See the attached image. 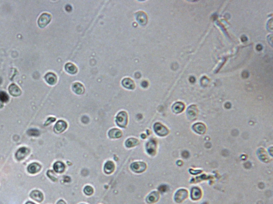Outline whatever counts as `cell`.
Returning <instances> with one entry per match:
<instances>
[{
    "label": "cell",
    "mask_w": 273,
    "mask_h": 204,
    "mask_svg": "<svg viewBox=\"0 0 273 204\" xmlns=\"http://www.w3.org/2000/svg\"><path fill=\"white\" fill-rule=\"evenodd\" d=\"M142 87H146L148 86V83H147V82H142Z\"/></svg>",
    "instance_id": "obj_32"
},
{
    "label": "cell",
    "mask_w": 273,
    "mask_h": 204,
    "mask_svg": "<svg viewBox=\"0 0 273 204\" xmlns=\"http://www.w3.org/2000/svg\"><path fill=\"white\" fill-rule=\"evenodd\" d=\"M257 49L258 50V51H260L262 49V46L260 45H258L257 46Z\"/></svg>",
    "instance_id": "obj_35"
},
{
    "label": "cell",
    "mask_w": 273,
    "mask_h": 204,
    "mask_svg": "<svg viewBox=\"0 0 273 204\" xmlns=\"http://www.w3.org/2000/svg\"><path fill=\"white\" fill-rule=\"evenodd\" d=\"M189 80L191 82H194L195 81V78L194 76H191L189 79Z\"/></svg>",
    "instance_id": "obj_34"
},
{
    "label": "cell",
    "mask_w": 273,
    "mask_h": 204,
    "mask_svg": "<svg viewBox=\"0 0 273 204\" xmlns=\"http://www.w3.org/2000/svg\"><path fill=\"white\" fill-rule=\"evenodd\" d=\"M136 19L140 24L142 25H145L147 23V17L145 13L142 11H140L136 13Z\"/></svg>",
    "instance_id": "obj_11"
},
{
    "label": "cell",
    "mask_w": 273,
    "mask_h": 204,
    "mask_svg": "<svg viewBox=\"0 0 273 204\" xmlns=\"http://www.w3.org/2000/svg\"><path fill=\"white\" fill-rule=\"evenodd\" d=\"M193 130L198 133L203 134L206 131V128L205 125L202 123H197L193 126Z\"/></svg>",
    "instance_id": "obj_14"
},
{
    "label": "cell",
    "mask_w": 273,
    "mask_h": 204,
    "mask_svg": "<svg viewBox=\"0 0 273 204\" xmlns=\"http://www.w3.org/2000/svg\"><path fill=\"white\" fill-rule=\"evenodd\" d=\"M139 144V141L134 138H129L125 142V145L127 147L130 148L137 145Z\"/></svg>",
    "instance_id": "obj_25"
},
{
    "label": "cell",
    "mask_w": 273,
    "mask_h": 204,
    "mask_svg": "<svg viewBox=\"0 0 273 204\" xmlns=\"http://www.w3.org/2000/svg\"><path fill=\"white\" fill-rule=\"evenodd\" d=\"M115 168V166L113 162L112 161L107 162L104 166V170L105 173L107 174H111L113 172Z\"/></svg>",
    "instance_id": "obj_19"
},
{
    "label": "cell",
    "mask_w": 273,
    "mask_h": 204,
    "mask_svg": "<svg viewBox=\"0 0 273 204\" xmlns=\"http://www.w3.org/2000/svg\"><path fill=\"white\" fill-rule=\"evenodd\" d=\"M116 121L119 127H125L128 122V115L124 111L119 113L116 117Z\"/></svg>",
    "instance_id": "obj_2"
},
{
    "label": "cell",
    "mask_w": 273,
    "mask_h": 204,
    "mask_svg": "<svg viewBox=\"0 0 273 204\" xmlns=\"http://www.w3.org/2000/svg\"><path fill=\"white\" fill-rule=\"evenodd\" d=\"M67 123L62 120H59L54 125V130L56 133H61L67 128Z\"/></svg>",
    "instance_id": "obj_8"
},
{
    "label": "cell",
    "mask_w": 273,
    "mask_h": 204,
    "mask_svg": "<svg viewBox=\"0 0 273 204\" xmlns=\"http://www.w3.org/2000/svg\"><path fill=\"white\" fill-rule=\"evenodd\" d=\"M45 79L46 82L51 85H54L56 83L57 78L56 75L52 72H48L45 76Z\"/></svg>",
    "instance_id": "obj_12"
},
{
    "label": "cell",
    "mask_w": 273,
    "mask_h": 204,
    "mask_svg": "<svg viewBox=\"0 0 273 204\" xmlns=\"http://www.w3.org/2000/svg\"><path fill=\"white\" fill-rule=\"evenodd\" d=\"M29 149L26 147H21V148H19L15 154L16 158L19 161L22 160L29 154Z\"/></svg>",
    "instance_id": "obj_6"
},
{
    "label": "cell",
    "mask_w": 273,
    "mask_h": 204,
    "mask_svg": "<svg viewBox=\"0 0 273 204\" xmlns=\"http://www.w3.org/2000/svg\"><path fill=\"white\" fill-rule=\"evenodd\" d=\"M8 89L9 93L13 96L17 97L21 94V90L20 88L15 84H11Z\"/></svg>",
    "instance_id": "obj_7"
},
{
    "label": "cell",
    "mask_w": 273,
    "mask_h": 204,
    "mask_svg": "<svg viewBox=\"0 0 273 204\" xmlns=\"http://www.w3.org/2000/svg\"><path fill=\"white\" fill-rule=\"evenodd\" d=\"M187 196H188V192L186 190L180 189L175 194V202L178 203H181L187 197Z\"/></svg>",
    "instance_id": "obj_5"
},
{
    "label": "cell",
    "mask_w": 273,
    "mask_h": 204,
    "mask_svg": "<svg viewBox=\"0 0 273 204\" xmlns=\"http://www.w3.org/2000/svg\"><path fill=\"white\" fill-rule=\"evenodd\" d=\"M41 166L37 163H32L29 166L27 170L29 173L31 174H35L37 173L41 170Z\"/></svg>",
    "instance_id": "obj_13"
},
{
    "label": "cell",
    "mask_w": 273,
    "mask_h": 204,
    "mask_svg": "<svg viewBox=\"0 0 273 204\" xmlns=\"http://www.w3.org/2000/svg\"><path fill=\"white\" fill-rule=\"evenodd\" d=\"M57 204H66V203L63 200H59L58 203H57Z\"/></svg>",
    "instance_id": "obj_33"
},
{
    "label": "cell",
    "mask_w": 273,
    "mask_h": 204,
    "mask_svg": "<svg viewBox=\"0 0 273 204\" xmlns=\"http://www.w3.org/2000/svg\"><path fill=\"white\" fill-rule=\"evenodd\" d=\"M54 168L57 173H62L64 171L65 166L64 164L61 162H57L54 165Z\"/></svg>",
    "instance_id": "obj_23"
},
{
    "label": "cell",
    "mask_w": 273,
    "mask_h": 204,
    "mask_svg": "<svg viewBox=\"0 0 273 204\" xmlns=\"http://www.w3.org/2000/svg\"><path fill=\"white\" fill-rule=\"evenodd\" d=\"M65 69L68 73L71 74H74L77 72V68L75 65L71 63H68L65 66Z\"/></svg>",
    "instance_id": "obj_24"
},
{
    "label": "cell",
    "mask_w": 273,
    "mask_h": 204,
    "mask_svg": "<svg viewBox=\"0 0 273 204\" xmlns=\"http://www.w3.org/2000/svg\"><path fill=\"white\" fill-rule=\"evenodd\" d=\"M156 144L154 140H150L147 143L146 149L147 153L151 155H154L156 152Z\"/></svg>",
    "instance_id": "obj_9"
},
{
    "label": "cell",
    "mask_w": 273,
    "mask_h": 204,
    "mask_svg": "<svg viewBox=\"0 0 273 204\" xmlns=\"http://www.w3.org/2000/svg\"><path fill=\"white\" fill-rule=\"evenodd\" d=\"M30 197L32 199L37 202H41L43 200V195L41 191L33 190L31 192Z\"/></svg>",
    "instance_id": "obj_10"
},
{
    "label": "cell",
    "mask_w": 273,
    "mask_h": 204,
    "mask_svg": "<svg viewBox=\"0 0 273 204\" xmlns=\"http://www.w3.org/2000/svg\"></svg>",
    "instance_id": "obj_37"
},
{
    "label": "cell",
    "mask_w": 273,
    "mask_h": 204,
    "mask_svg": "<svg viewBox=\"0 0 273 204\" xmlns=\"http://www.w3.org/2000/svg\"><path fill=\"white\" fill-rule=\"evenodd\" d=\"M132 170L136 173H142L146 170V164L144 162H136L131 165Z\"/></svg>",
    "instance_id": "obj_4"
},
{
    "label": "cell",
    "mask_w": 273,
    "mask_h": 204,
    "mask_svg": "<svg viewBox=\"0 0 273 204\" xmlns=\"http://www.w3.org/2000/svg\"><path fill=\"white\" fill-rule=\"evenodd\" d=\"M73 89L74 92L77 94H82L84 91V88L82 84L80 83H75L73 86Z\"/></svg>",
    "instance_id": "obj_22"
},
{
    "label": "cell",
    "mask_w": 273,
    "mask_h": 204,
    "mask_svg": "<svg viewBox=\"0 0 273 204\" xmlns=\"http://www.w3.org/2000/svg\"><path fill=\"white\" fill-rule=\"evenodd\" d=\"M122 85L124 87L128 89H133L135 87L134 82L129 78L124 79L122 81Z\"/></svg>",
    "instance_id": "obj_20"
},
{
    "label": "cell",
    "mask_w": 273,
    "mask_h": 204,
    "mask_svg": "<svg viewBox=\"0 0 273 204\" xmlns=\"http://www.w3.org/2000/svg\"><path fill=\"white\" fill-rule=\"evenodd\" d=\"M9 100L8 95L4 92H0V101L3 103H7Z\"/></svg>",
    "instance_id": "obj_26"
},
{
    "label": "cell",
    "mask_w": 273,
    "mask_h": 204,
    "mask_svg": "<svg viewBox=\"0 0 273 204\" xmlns=\"http://www.w3.org/2000/svg\"><path fill=\"white\" fill-rule=\"evenodd\" d=\"M209 81V79H208V78H206V76H203V78H202L201 80V84L202 85V86H203L204 82H205V86H206V85H208V84Z\"/></svg>",
    "instance_id": "obj_31"
},
{
    "label": "cell",
    "mask_w": 273,
    "mask_h": 204,
    "mask_svg": "<svg viewBox=\"0 0 273 204\" xmlns=\"http://www.w3.org/2000/svg\"><path fill=\"white\" fill-rule=\"evenodd\" d=\"M187 114L191 119L192 120L194 119L196 117L197 114V110L196 106L194 105H192L188 107L187 109Z\"/></svg>",
    "instance_id": "obj_16"
},
{
    "label": "cell",
    "mask_w": 273,
    "mask_h": 204,
    "mask_svg": "<svg viewBox=\"0 0 273 204\" xmlns=\"http://www.w3.org/2000/svg\"><path fill=\"white\" fill-rule=\"evenodd\" d=\"M154 129L155 132L157 135L160 136H165L167 135L169 133V131L164 125H161L160 123H156L154 125Z\"/></svg>",
    "instance_id": "obj_3"
},
{
    "label": "cell",
    "mask_w": 273,
    "mask_h": 204,
    "mask_svg": "<svg viewBox=\"0 0 273 204\" xmlns=\"http://www.w3.org/2000/svg\"><path fill=\"white\" fill-rule=\"evenodd\" d=\"M55 120H56V119L54 118V117H49V118H48V119H47V120H46V123H45L44 125H49V124H50V123H51L52 122H54V121H55Z\"/></svg>",
    "instance_id": "obj_30"
},
{
    "label": "cell",
    "mask_w": 273,
    "mask_h": 204,
    "mask_svg": "<svg viewBox=\"0 0 273 204\" xmlns=\"http://www.w3.org/2000/svg\"><path fill=\"white\" fill-rule=\"evenodd\" d=\"M27 134L31 136H38L40 135V131L36 129H31L27 131Z\"/></svg>",
    "instance_id": "obj_27"
},
{
    "label": "cell",
    "mask_w": 273,
    "mask_h": 204,
    "mask_svg": "<svg viewBox=\"0 0 273 204\" xmlns=\"http://www.w3.org/2000/svg\"><path fill=\"white\" fill-rule=\"evenodd\" d=\"M51 19V15L48 13H43L40 15L38 19L37 23L39 27L41 28H44L50 22Z\"/></svg>",
    "instance_id": "obj_1"
},
{
    "label": "cell",
    "mask_w": 273,
    "mask_h": 204,
    "mask_svg": "<svg viewBox=\"0 0 273 204\" xmlns=\"http://www.w3.org/2000/svg\"><path fill=\"white\" fill-rule=\"evenodd\" d=\"M47 175H48V176H49V178L51 179L52 181H57V178L55 176L53 171H51V170H49L47 172Z\"/></svg>",
    "instance_id": "obj_29"
},
{
    "label": "cell",
    "mask_w": 273,
    "mask_h": 204,
    "mask_svg": "<svg viewBox=\"0 0 273 204\" xmlns=\"http://www.w3.org/2000/svg\"><path fill=\"white\" fill-rule=\"evenodd\" d=\"M159 198V194L156 191H153L147 197V202L149 204H152L157 202Z\"/></svg>",
    "instance_id": "obj_15"
},
{
    "label": "cell",
    "mask_w": 273,
    "mask_h": 204,
    "mask_svg": "<svg viewBox=\"0 0 273 204\" xmlns=\"http://www.w3.org/2000/svg\"><path fill=\"white\" fill-rule=\"evenodd\" d=\"M26 204H34V203H32V202H28L26 203Z\"/></svg>",
    "instance_id": "obj_36"
},
{
    "label": "cell",
    "mask_w": 273,
    "mask_h": 204,
    "mask_svg": "<svg viewBox=\"0 0 273 204\" xmlns=\"http://www.w3.org/2000/svg\"><path fill=\"white\" fill-rule=\"evenodd\" d=\"M201 191L198 188H193L192 190L191 197L193 200H198L201 198Z\"/></svg>",
    "instance_id": "obj_21"
},
{
    "label": "cell",
    "mask_w": 273,
    "mask_h": 204,
    "mask_svg": "<svg viewBox=\"0 0 273 204\" xmlns=\"http://www.w3.org/2000/svg\"><path fill=\"white\" fill-rule=\"evenodd\" d=\"M84 192L87 195H88V196H90L92 194H93V189L91 187L89 186H88L85 187L84 189Z\"/></svg>",
    "instance_id": "obj_28"
},
{
    "label": "cell",
    "mask_w": 273,
    "mask_h": 204,
    "mask_svg": "<svg viewBox=\"0 0 273 204\" xmlns=\"http://www.w3.org/2000/svg\"><path fill=\"white\" fill-rule=\"evenodd\" d=\"M108 135L112 138H119L121 137L122 133L121 130L117 129H113L109 131Z\"/></svg>",
    "instance_id": "obj_17"
},
{
    "label": "cell",
    "mask_w": 273,
    "mask_h": 204,
    "mask_svg": "<svg viewBox=\"0 0 273 204\" xmlns=\"http://www.w3.org/2000/svg\"><path fill=\"white\" fill-rule=\"evenodd\" d=\"M185 105L181 102H177L172 106L173 111L175 113H181L184 110Z\"/></svg>",
    "instance_id": "obj_18"
}]
</instances>
